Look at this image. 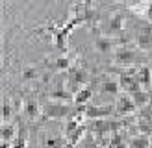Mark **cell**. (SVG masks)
<instances>
[{
	"label": "cell",
	"mask_w": 152,
	"mask_h": 148,
	"mask_svg": "<svg viewBox=\"0 0 152 148\" xmlns=\"http://www.w3.org/2000/svg\"><path fill=\"white\" fill-rule=\"evenodd\" d=\"M135 43L137 46L143 50H148L152 46V28L150 26H143L137 30V35H135Z\"/></svg>",
	"instance_id": "8"
},
{
	"label": "cell",
	"mask_w": 152,
	"mask_h": 148,
	"mask_svg": "<svg viewBox=\"0 0 152 148\" xmlns=\"http://www.w3.org/2000/svg\"><path fill=\"white\" fill-rule=\"evenodd\" d=\"M100 89H102V93H106V94L117 96L119 91H121V85H119V81H115V80H104L102 85H100Z\"/></svg>",
	"instance_id": "14"
},
{
	"label": "cell",
	"mask_w": 152,
	"mask_h": 148,
	"mask_svg": "<svg viewBox=\"0 0 152 148\" xmlns=\"http://www.w3.org/2000/svg\"><path fill=\"white\" fill-rule=\"evenodd\" d=\"M0 133H2V141H11V139L17 137V128H15V124L4 122V124H2V130H0Z\"/></svg>",
	"instance_id": "17"
},
{
	"label": "cell",
	"mask_w": 152,
	"mask_h": 148,
	"mask_svg": "<svg viewBox=\"0 0 152 148\" xmlns=\"http://www.w3.org/2000/svg\"><path fill=\"white\" fill-rule=\"evenodd\" d=\"M148 148H152V139H150V146H148Z\"/></svg>",
	"instance_id": "28"
},
{
	"label": "cell",
	"mask_w": 152,
	"mask_h": 148,
	"mask_svg": "<svg viewBox=\"0 0 152 148\" xmlns=\"http://www.w3.org/2000/svg\"><path fill=\"white\" fill-rule=\"evenodd\" d=\"M111 148H128V146H126V144L123 143V141H121V143H119V144H115V146H111Z\"/></svg>",
	"instance_id": "27"
},
{
	"label": "cell",
	"mask_w": 152,
	"mask_h": 148,
	"mask_svg": "<svg viewBox=\"0 0 152 148\" xmlns=\"http://www.w3.org/2000/svg\"><path fill=\"white\" fill-rule=\"evenodd\" d=\"M28 144V135H26V128H20L17 133V137L13 139V148H26Z\"/></svg>",
	"instance_id": "21"
},
{
	"label": "cell",
	"mask_w": 152,
	"mask_h": 148,
	"mask_svg": "<svg viewBox=\"0 0 152 148\" xmlns=\"http://www.w3.org/2000/svg\"><path fill=\"white\" fill-rule=\"evenodd\" d=\"M11 113H13L11 102L10 100H4V104H2V118H4V122H7L11 118Z\"/></svg>",
	"instance_id": "25"
},
{
	"label": "cell",
	"mask_w": 152,
	"mask_h": 148,
	"mask_svg": "<svg viewBox=\"0 0 152 148\" xmlns=\"http://www.w3.org/2000/svg\"><path fill=\"white\" fill-rule=\"evenodd\" d=\"M130 96H132V100H134V104H135V107H143V106H147L148 100H150L148 93H147V91H143V89H139V91L132 93Z\"/></svg>",
	"instance_id": "15"
},
{
	"label": "cell",
	"mask_w": 152,
	"mask_h": 148,
	"mask_svg": "<svg viewBox=\"0 0 152 148\" xmlns=\"http://www.w3.org/2000/svg\"><path fill=\"white\" fill-rule=\"evenodd\" d=\"M91 96H93V89L91 87H83V89H78V93L74 94V106H78V107H82L83 104H87L89 100H91Z\"/></svg>",
	"instance_id": "12"
},
{
	"label": "cell",
	"mask_w": 152,
	"mask_h": 148,
	"mask_svg": "<svg viewBox=\"0 0 152 148\" xmlns=\"http://www.w3.org/2000/svg\"><path fill=\"white\" fill-rule=\"evenodd\" d=\"M83 148H100V146H98V144L95 143V141L89 137V139H87V143H86V146H83Z\"/></svg>",
	"instance_id": "26"
},
{
	"label": "cell",
	"mask_w": 152,
	"mask_h": 148,
	"mask_svg": "<svg viewBox=\"0 0 152 148\" xmlns=\"http://www.w3.org/2000/svg\"><path fill=\"white\" fill-rule=\"evenodd\" d=\"M132 111H135V104L132 100V96L128 93L121 94L117 98V104H115V113L117 115H128V113H132Z\"/></svg>",
	"instance_id": "7"
},
{
	"label": "cell",
	"mask_w": 152,
	"mask_h": 148,
	"mask_svg": "<svg viewBox=\"0 0 152 148\" xmlns=\"http://www.w3.org/2000/svg\"><path fill=\"white\" fill-rule=\"evenodd\" d=\"M113 46H115V41L110 35H98L95 41V48L100 54H110V52H113Z\"/></svg>",
	"instance_id": "11"
},
{
	"label": "cell",
	"mask_w": 152,
	"mask_h": 148,
	"mask_svg": "<svg viewBox=\"0 0 152 148\" xmlns=\"http://www.w3.org/2000/svg\"><path fill=\"white\" fill-rule=\"evenodd\" d=\"M50 98L54 100V102H65V100H71V93L59 89V91H52L50 93Z\"/></svg>",
	"instance_id": "22"
},
{
	"label": "cell",
	"mask_w": 152,
	"mask_h": 148,
	"mask_svg": "<svg viewBox=\"0 0 152 148\" xmlns=\"http://www.w3.org/2000/svg\"><path fill=\"white\" fill-rule=\"evenodd\" d=\"M39 104H37L35 100H26L24 102V113L28 118H35L37 115H39Z\"/></svg>",
	"instance_id": "20"
},
{
	"label": "cell",
	"mask_w": 152,
	"mask_h": 148,
	"mask_svg": "<svg viewBox=\"0 0 152 148\" xmlns=\"http://www.w3.org/2000/svg\"><path fill=\"white\" fill-rule=\"evenodd\" d=\"M135 80H137L139 85L145 87V89L152 87V69L147 67V65H141L139 69L135 70Z\"/></svg>",
	"instance_id": "10"
},
{
	"label": "cell",
	"mask_w": 152,
	"mask_h": 148,
	"mask_svg": "<svg viewBox=\"0 0 152 148\" xmlns=\"http://www.w3.org/2000/svg\"><path fill=\"white\" fill-rule=\"evenodd\" d=\"M119 122H111L108 118H98V120H93L91 124V130H93L96 135H106V133H111L113 130L119 128Z\"/></svg>",
	"instance_id": "6"
},
{
	"label": "cell",
	"mask_w": 152,
	"mask_h": 148,
	"mask_svg": "<svg viewBox=\"0 0 152 148\" xmlns=\"http://www.w3.org/2000/svg\"><path fill=\"white\" fill-rule=\"evenodd\" d=\"M65 135H58L52 131H41V146L43 148H65Z\"/></svg>",
	"instance_id": "3"
},
{
	"label": "cell",
	"mask_w": 152,
	"mask_h": 148,
	"mask_svg": "<svg viewBox=\"0 0 152 148\" xmlns=\"http://www.w3.org/2000/svg\"><path fill=\"white\" fill-rule=\"evenodd\" d=\"M108 30H110V37L123 33V30H124V15L123 13H113L110 22H108Z\"/></svg>",
	"instance_id": "9"
},
{
	"label": "cell",
	"mask_w": 152,
	"mask_h": 148,
	"mask_svg": "<svg viewBox=\"0 0 152 148\" xmlns=\"http://www.w3.org/2000/svg\"><path fill=\"white\" fill-rule=\"evenodd\" d=\"M150 139L148 135H137V137H132L130 144H128V148H148L150 146Z\"/></svg>",
	"instance_id": "18"
},
{
	"label": "cell",
	"mask_w": 152,
	"mask_h": 148,
	"mask_svg": "<svg viewBox=\"0 0 152 148\" xmlns=\"http://www.w3.org/2000/svg\"><path fill=\"white\" fill-rule=\"evenodd\" d=\"M54 67L58 70H67L71 67V59L67 57V56H61V57H58L56 61H54Z\"/></svg>",
	"instance_id": "24"
},
{
	"label": "cell",
	"mask_w": 152,
	"mask_h": 148,
	"mask_svg": "<svg viewBox=\"0 0 152 148\" xmlns=\"http://www.w3.org/2000/svg\"><path fill=\"white\" fill-rule=\"evenodd\" d=\"M113 111H115V107L113 106H95V104H91V106L86 107V111H83V115H86V118H91V120H98V118H106L113 115Z\"/></svg>",
	"instance_id": "2"
},
{
	"label": "cell",
	"mask_w": 152,
	"mask_h": 148,
	"mask_svg": "<svg viewBox=\"0 0 152 148\" xmlns=\"http://www.w3.org/2000/svg\"><path fill=\"white\" fill-rule=\"evenodd\" d=\"M87 80H89V74L83 69H74L71 72V83L72 85H82V83H86Z\"/></svg>",
	"instance_id": "16"
},
{
	"label": "cell",
	"mask_w": 152,
	"mask_h": 148,
	"mask_svg": "<svg viewBox=\"0 0 152 148\" xmlns=\"http://www.w3.org/2000/svg\"><path fill=\"white\" fill-rule=\"evenodd\" d=\"M119 85L128 94H132V93H135V91H139V89H141L139 81L135 80V76L130 74V72H123V74H121V76H119Z\"/></svg>",
	"instance_id": "5"
},
{
	"label": "cell",
	"mask_w": 152,
	"mask_h": 148,
	"mask_svg": "<svg viewBox=\"0 0 152 148\" xmlns=\"http://www.w3.org/2000/svg\"><path fill=\"white\" fill-rule=\"evenodd\" d=\"M135 59H137V54L128 46H121V48L115 50V54H113V61L117 65H132Z\"/></svg>",
	"instance_id": "4"
},
{
	"label": "cell",
	"mask_w": 152,
	"mask_h": 148,
	"mask_svg": "<svg viewBox=\"0 0 152 148\" xmlns=\"http://www.w3.org/2000/svg\"><path fill=\"white\" fill-rule=\"evenodd\" d=\"M35 78H39V70L35 69V67H26L24 70H22V80H35Z\"/></svg>",
	"instance_id": "23"
},
{
	"label": "cell",
	"mask_w": 152,
	"mask_h": 148,
	"mask_svg": "<svg viewBox=\"0 0 152 148\" xmlns=\"http://www.w3.org/2000/svg\"><path fill=\"white\" fill-rule=\"evenodd\" d=\"M45 118H65L72 113V106L65 102H47L41 109Z\"/></svg>",
	"instance_id": "1"
},
{
	"label": "cell",
	"mask_w": 152,
	"mask_h": 148,
	"mask_svg": "<svg viewBox=\"0 0 152 148\" xmlns=\"http://www.w3.org/2000/svg\"><path fill=\"white\" fill-rule=\"evenodd\" d=\"M132 11H137L139 15H143L148 22H152V2L150 4H139V6H132Z\"/></svg>",
	"instance_id": "19"
},
{
	"label": "cell",
	"mask_w": 152,
	"mask_h": 148,
	"mask_svg": "<svg viewBox=\"0 0 152 148\" xmlns=\"http://www.w3.org/2000/svg\"><path fill=\"white\" fill-rule=\"evenodd\" d=\"M80 118H82V115H78L76 118H69V120L65 122V126H63V135H65L67 139H69L72 133L82 126V124H80Z\"/></svg>",
	"instance_id": "13"
}]
</instances>
